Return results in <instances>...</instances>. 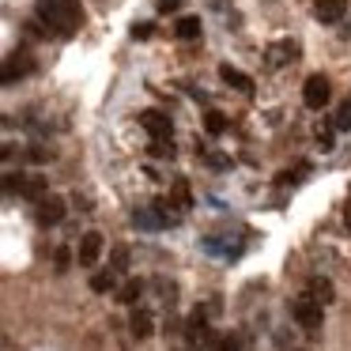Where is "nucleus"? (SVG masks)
<instances>
[{
    "label": "nucleus",
    "instance_id": "nucleus-13",
    "mask_svg": "<svg viewBox=\"0 0 351 351\" xmlns=\"http://www.w3.org/2000/svg\"><path fill=\"white\" fill-rule=\"evenodd\" d=\"M306 295H310V298H317L321 306H328V302L336 298V291H332V283H328L325 276H313V280L306 283Z\"/></svg>",
    "mask_w": 351,
    "mask_h": 351
},
{
    "label": "nucleus",
    "instance_id": "nucleus-27",
    "mask_svg": "<svg viewBox=\"0 0 351 351\" xmlns=\"http://www.w3.org/2000/svg\"><path fill=\"white\" fill-rule=\"evenodd\" d=\"M343 227L351 230V200H348V208H343Z\"/></svg>",
    "mask_w": 351,
    "mask_h": 351
},
{
    "label": "nucleus",
    "instance_id": "nucleus-24",
    "mask_svg": "<svg viewBox=\"0 0 351 351\" xmlns=\"http://www.w3.org/2000/svg\"><path fill=\"white\" fill-rule=\"evenodd\" d=\"M182 8V0H159V12H178Z\"/></svg>",
    "mask_w": 351,
    "mask_h": 351
},
{
    "label": "nucleus",
    "instance_id": "nucleus-14",
    "mask_svg": "<svg viewBox=\"0 0 351 351\" xmlns=\"http://www.w3.org/2000/svg\"><path fill=\"white\" fill-rule=\"evenodd\" d=\"M174 34L182 42H193V38H200V16H182L174 23Z\"/></svg>",
    "mask_w": 351,
    "mask_h": 351
},
{
    "label": "nucleus",
    "instance_id": "nucleus-19",
    "mask_svg": "<svg viewBox=\"0 0 351 351\" xmlns=\"http://www.w3.org/2000/svg\"><path fill=\"white\" fill-rule=\"evenodd\" d=\"M110 268H114L117 276L129 268V250H125V245H117V250H114V261H110Z\"/></svg>",
    "mask_w": 351,
    "mask_h": 351
},
{
    "label": "nucleus",
    "instance_id": "nucleus-12",
    "mask_svg": "<svg viewBox=\"0 0 351 351\" xmlns=\"http://www.w3.org/2000/svg\"><path fill=\"white\" fill-rule=\"evenodd\" d=\"M219 76H223V84H227V87H234V91H242V95H253V80L245 76V72H238V69H230V64H223Z\"/></svg>",
    "mask_w": 351,
    "mask_h": 351
},
{
    "label": "nucleus",
    "instance_id": "nucleus-1",
    "mask_svg": "<svg viewBox=\"0 0 351 351\" xmlns=\"http://www.w3.org/2000/svg\"><path fill=\"white\" fill-rule=\"evenodd\" d=\"M38 19H42L46 31L69 38V34L80 31L84 12H80V0H38Z\"/></svg>",
    "mask_w": 351,
    "mask_h": 351
},
{
    "label": "nucleus",
    "instance_id": "nucleus-22",
    "mask_svg": "<svg viewBox=\"0 0 351 351\" xmlns=\"http://www.w3.org/2000/svg\"><path fill=\"white\" fill-rule=\"evenodd\" d=\"M69 261H72L69 250H57V272H64V268H69Z\"/></svg>",
    "mask_w": 351,
    "mask_h": 351
},
{
    "label": "nucleus",
    "instance_id": "nucleus-2",
    "mask_svg": "<svg viewBox=\"0 0 351 351\" xmlns=\"http://www.w3.org/2000/svg\"><path fill=\"white\" fill-rule=\"evenodd\" d=\"M291 317H295V325L298 328H306V332H317L321 328V321H325V306L317 302V298H310L302 291V295L291 302Z\"/></svg>",
    "mask_w": 351,
    "mask_h": 351
},
{
    "label": "nucleus",
    "instance_id": "nucleus-6",
    "mask_svg": "<svg viewBox=\"0 0 351 351\" xmlns=\"http://www.w3.org/2000/svg\"><path fill=\"white\" fill-rule=\"evenodd\" d=\"M99 257H102V234H99V230H87V234L80 238V245H76V261L84 268H95V265H99Z\"/></svg>",
    "mask_w": 351,
    "mask_h": 351
},
{
    "label": "nucleus",
    "instance_id": "nucleus-16",
    "mask_svg": "<svg viewBox=\"0 0 351 351\" xmlns=\"http://www.w3.org/2000/svg\"><path fill=\"white\" fill-rule=\"evenodd\" d=\"M140 295H144V280H129L121 291H117V298H121L125 306H132V302H140Z\"/></svg>",
    "mask_w": 351,
    "mask_h": 351
},
{
    "label": "nucleus",
    "instance_id": "nucleus-10",
    "mask_svg": "<svg viewBox=\"0 0 351 351\" xmlns=\"http://www.w3.org/2000/svg\"><path fill=\"white\" fill-rule=\"evenodd\" d=\"M27 72H31V57L27 53H12L8 57V64H4V84H16V80H23Z\"/></svg>",
    "mask_w": 351,
    "mask_h": 351
},
{
    "label": "nucleus",
    "instance_id": "nucleus-17",
    "mask_svg": "<svg viewBox=\"0 0 351 351\" xmlns=\"http://www.w3.org/2000/svg\"><path fill=\"white\" fill-rule=\"evenodd\" d=\"M204 125H208V132H215V136H219V132L227 129V117H223L219 110H208V114H204Z\"/></svg>",
    "mask_w": 351,
    "mask_h": 351
},
{
    "label": "nucleus",
    "instance_id": "nucleus-8",
    "mask_svg": "<svg viewBox=\"0 0 351 351\" xmlns=\"http://www.w3.org/2000/svg\"><path fill=\"white\" fill-rule=\"evenodd\" d=\"M313 16L317 23H340L348 16V0H313Z\"/></svg>",
    "mask_w": 351,
    "mask_h": 351
},
{
    "label": "nucleus",
    "instance_id": "nucleus-25",
    "mask_svg": "<svg viewBox=\"0 0 351 351\" xmlns=\"http://www.w3.org/2000/svg\"><path fill=\"white\" fill-rule=\"evenodd\" d=\"M317 140H321V147H332V132L328 129H317Z\"/></svg>",
    "mask_w": 351,
    "mask_h": 351
},
{
    "label": "nucleus",
    "instance_id": "nucleus-20",
    "mask_svg": "<svg viewBox=\"0 0 351 351\" xmlns=\"http://www.w3.org/2000/svg\"><path fill=\"white\" fill-rule=\"evenodd\" d=\"M152 155L170 159V155H174V140H152Z\"/></svg>",
    "mask_w": 351,
    "mask_h": 351
},
{
    "label": "nucleus",
    "instance_id": "nucleus-15",
    "mask_svg": "<svg viewBox=\"0 0 351 351\" xmlns=\"http://www.w3.org/2000/svg\"><path fill=\"white\" fill-rule=\"evenodd\" d=\"M114 287H117V272H114V268L91 276V291H95V295H106V291H114Z\"/></svg>",
    "mask_w": 351,
    "mask_h": 351
},
{
    "label": "nucleus",
    "instance_id": "nucleus-28",
    "mask_svg": "<svg viewBox=\"0 0 351 351\" xmlns=\"http://www.w3.org/2000/svg\"><path fill=\"white\" fill-rule=\"evenodd\" d=\"M348 102H351V99H348Z\"/></svg>",
    "mask_w": 351,
    "mask_h": 351
},
{
    "label": "nucleus",
    "instance_id": "nucleus-3",
    "mask_svg": "<svg viewBox=\"0 0 351 351\" xmlns=\"http://www.w3.org/2000/svg\"><path fill=\"white\" fill-rule=\"evenodd\" d=\"M174 219H178V215H174V208H170L167 200H155V204L136 208V212H132V223L144 227V230H167Z\"/></svg>",
    "mask_w": 351,
    "mask_h": 351
},
{
    "label": "nucleus",
    "instance_id": "nucleus-7",
    "mask_svg": "<svg viewBox=\"0 0 351 351\" xmlns=\"http://www.w3.org/2000/svg\"><path fill=\"white\" fill-rule=\"evenodd\" d=\"M302 102H306L310 110L328 106V80H325V76H306V84H302Z\"/></svg>",
    "mask_w": 351,
    "mask_h": 351
},
{
    "label": "nucleus",
    "instance_id": "nucleus-26",
    "mask_svg": "<svg viewBox=\"0 0 351 351\" xmlns=\"http://www.w3.org/2000/svg\"><path fill=\"white\" fill-rule=\"evenodd\" d=\"M219 351H238V340H234V336H223Z\"/></svg>",
    "mask_w": 351,
    "mask_h": 351
},
{
    "label": "nucleus",
    "instance_id": "nucleus-9",
    "mask_svg": "<svg viewBox=\"0 0 351 351\" xmlns=\"http://www.w3.org/2000/svg\"><path fill=\"white\" fill-rule=\"evenodd\" d=\"M295 57H298V42H291V38L268 46V64H272V69H283V64H291Z\"/></svg>",
    "mask_w": 351,
    "mask_h": 351
},
{
    "label": "nucleus",
    "instance_id": "nucleus-23",
    "mask_svg": "<svg viewBox=\"0 0 351 351\" xmlns=\"http://www.w3.org/2000/svg\"><path fill=\"white\" fill-rule=\"evenodd\" d=\"M132 34H136V38H152V23H136V27H132Z\"/></svg>",
    "mask_w": 351,
    "mask_h": 351
},
{
    "label": "nucleus",
    "instance_id": "nucleus-11",
    "mask_svg": "<svg viewBox=\"0 0 351 351\" xmlns=\"http://www.w3.org/2000/svg\"><path fill=\"white\" fill-rule=\"evenodd\" d=\"M129 328H132V336H136V340H147V336L155 332L152 313H147V310H132L129 313Z\"/></svg>",
    "mask_w": 351,
    "mask_h": 351
},
{
    "label": "nucleus",
    "instance_id": "nucleus-4",
    "mask_svg": "<svg viewBox=\"0 0 351 351\" xmlns=\"http://www.w3.org/2000/svg\"><path fill=\"white\" fill-rule=\"evenodd\" d=\"M140 125L147 129L152 140H174V125H170V117L162 114V110H144V114H140Z\"/></svg>",
    "mask_w": 351,
    "mask_h": 351
},
{
    "label": "nucleus",
    "instance_id": "nucleus-18",
    "mask_svg": "<svg viewBox=\"0 0 351 351\" xmlns=\"http://www.w3.org/2000/svg\"><path fill=\"white\" fill-rule=\"evenodd\" d=\"M174 204H178V208H189V204H193L189 182H174Z\"/></svg>",
    "mask_w": 351,
    "mask_h": 351
},
{
    "label": "nucleus",
    "instance_id": "nucleus-5",
    "mask_svg": "<svg viewBox=\"0 0 351 351\" xmlns=\"http://www.w3.org/2000/svg\"><path fill=\"white\" fill-rule=\"evenodd\" d=\"M34 219H38V227H57V223L64 219V200L61 197H42L38 204H34Z\"/></svg>",
    "mask_w": 351,
    "mask_h": 351
},
{
    "label": "nucleus",
    "instance_id": "nucleus-21",
    "mask_svg": "<svg viewBox=\"0 0 351 351\" xmlns=\"http://www.w3.org/2000/svg\"><path fill=\"white\" fill-rule=\"evenodd\" d=\"M332 125H336V129H351V102H348V106H343V110H336Z\"/></svg>",
    "mask_w": 351,
    "mask_h": 351
}]
</instances>
